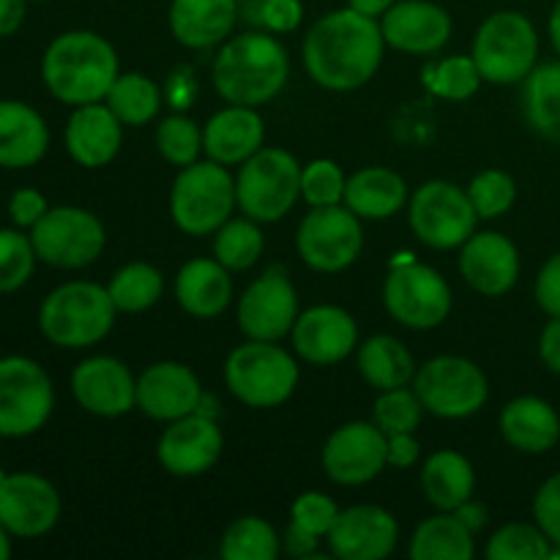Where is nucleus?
Masks as SVG:
<instances>
[{
	"mask_svg": "<svg viewBox=\"0 0 560 560\" xmlns=\"http://www.w3.org/2000/svg\"><path fill=\"white\" fill-rule=\"evenodd\" d=\"M501 432L517 452L541 454L558 443L560 419L545 399L520 397L503 408Z\"/></svg>",
	"mask_w": 560,
	"mask_h": 560,
	"instance_id": "c85d7f7f",
	"label": "nucleus"
},
{
	"mask_svg": "<svg viewBox=\"0 0 560 560\" xmlns=\"http://www.w3.org/2000/svg\"><path fill=\"white\" fill-rule=\"evenodd\" d=\"M260 22L271 31L284 33V31H295L304 16V9H301L299 0H262L260 3Z\"/></svg>",
	"mask_w": 560,
	"mask_h": 560,
	"instance_id": "8fccbe9b",
	"label": "nucleus"
},
{
	"mask_svg": "<svg viewBox=\"0 0 560 560\" xmlns=\"http://www.w3.org/2000/svg\"><path fill=\"white\" fill-rule=\"evenodd\" d=\"M454 514H457V520L470 530V534H476V530H481L487 525L485 506H476V503H470V501H465L463 506L454 509Z\"/></svg>",
	"mask_w": 560,
	"mask_h": 560,
	"instance_id": "13d9d810",
	"label": "nucleus"
},
{
	"mask_svg": "<svg viewBox=\"0 0 560 560\" xmlns=\"http://www.w3.org/2000/svg\"><path fill=\"white\" fill-rule=\"evenodd\" d=\"M162 273L148 262H131L120 268L109 282V295H113L115 310L120 312H142L153 306L162 295Z\"/></svg>",
	"mask_w": 560,
	"mask_h": 560,
	"instance_id": "e433bc0d",
	"label": "nucleus"
},
{
	"mask_svg": "<svg viewBox=\"0 0 560 560\" xmlns=\"http://www.w3.org/2000/svg\"><path fill=\"white\" fill-rule=\"evenodd\" d=\"M156 142H159V151L167 162L180 164V167H189L195 164L197 153H200L202 140H200V131L191 120L186 118H167L156 131Z\"/></svg>",
	"mask_w": 560,
	"mask_h": 560,
	"instance_id": "49530a36",
	"label": "nucleus"
},
{
	"mask_svg": "<svg viewBox=\"0 0 560 560\" xmlns=\"http://www.w3.org/2000/svg\"><path fill=\"white\" fill-rule=\"evenodd\" d=\"M222 454V432L211 416L189 413L175 419L159 441V463L175 476H200Z\"/></svg>",
	"mask_w": 560,
	"mask_h": 560,
	"instance_id": "6ab92c4d",
	"label": "nucleus"
},
{
	"mask_svg": "<svg viewBox=\"0 0 560 560\" xmlns=\"http://www.w3.org/2000/svg\"><path fill=\"white\" fill-rule=\"evenodd\" d=\"M31 230L36 257L55 268L88 266L102 255L107 241L102 222L93 213L71 206L52 208Z\"/></svg>",
	"mask_w": 560,
	"mask_h": 560,
	"instance_id": "f8f14e48",
	"label": "nucleus"
},
{
	"mask_svg": "<svg viewBox=\"0 0 560 560\" xmlns=\"http://www.w3.org/2000/svg\"><path fill=\"white\" fill-rule=\"evenodd\" d=\"M25 20V0H0V38L20 31Z\"/></svg>",
	"mask_w": 560,
	"mask_h": 560,
	"instance_id": "6e6d98bb",
	"label": "nucleus"
},
{
	"mask_svg": "<svg viewBox=\"0 0 560 560\" xmlns=\"http://www.w3.org/2000/svg\"><path fill=\"white\" fill-rule=\"evenodd\" d=\"M421 485H424L432 506H438L441 512H454L474 495L476 474L463 454L438 452L427 459Z\"/></svg>",
	"mask_w": 560,
	"mask_h": 560,
	"instance_id": "2f4dec72",
	"label": "nucleus"
},
{
	"mask_svg": "<svg viewBox=\"0 0 560 560\" xmlns=\"http://www.w3.org/2000/svg\"><path fill=\"white\" fill-rule=\"evenodd\" d=\"M279 556L277 530L260 517H244L222 539L224 560H273Z\"/></svg>",
	"mask_w": 560,
	"mask_h": 560,
	"instance_id": "4c0bfd02",
	"label": "nucleus"
},
{
	"mask_svg": "<svg viewBox=\"0 0 560 560\" xmlns=\"http://www.w3.org/2000/svg\"><path fill=\"white\" fill-rule=\"evenodd\" d=\"M534 514L550 545L560 547V474L541 485L539 495L534 501Z\"/></svg>",
	"mask_w": 560,
	"mask_h": 560,
	"instance_id": "09e8293b",
	"label": "nucleus"
},
{
	"mask_svg": "<svg viewBox=\"0 0 560 560\" xmlns=\"http://www.w3.org/2000/svg\"><path fill=\"white\" fill-rule=\"evenodd\" d=\"M52 383L31 359H0V435L25 438L52 413Z\"/></svg>",
	"mask_w": 560,
	"mask_h": 560,
	"instance_id": "1a4fd4ad",
	"label": "nucleus"
},
{
	"mask_svg": "<svg viewBox=\"0 0 560 560\" xmlns=\"http://www.w3.org/2000/svg\"><path fill=\"white\" fill-rule=\"evenodd\" d=\"M200 381L195 372L175 361H162L142 372L137 381V405L156 421H175L200 408Z\"/></svg>",
	"mask_w": 560,
	"mask_h": 560,
	"instance_id": "412c9836",
	"label": "nucleus"
},
{
	"mask_svg": "<svg viewBox=\"0 0 560 560\" xmlns=\"http://www.w3.org/2000/svg\"><path fill=\"white\" fill-rule=\"evenodd\" d=\"M115 304L109 290L91 282H69L52 290L42 306V331L60 348H88L113 328Z\"/></svg>",
	"mask_w": 560,
	"mask_h": 560,
	"instance_id": "20e7f679",
	"label": "nucleus"
},
{
	"mask_svg": "<svg viewBox=\"0 0 560 560\" xmlns=\"http://www.w3.org/2000/svg\"><path fill=\"white\" fill-rule=\"evenodd\" d=\"M178 304L195 317H217L233 299V282L219 260H191L175 279Z\"/></svg>",
	"mask_w": 560,
	"mask_h": 560,
	"instance_id": "c756f323",
	"label": "nucleus"
},
{
	"mask_svg": "<svg viewBox=\"0 0 560 560\" xmlns=\"http://www.w3.org/2000/svg\"><path fill=\"white\" fill-rule=\"evenodd\" d=\"M476 213L468 191L448 180H430L410 202V228L432 249H454L476 233Z\"/></svg>",
	"mask_w": 560,
	"mask_h": 560,
	"instance_id": "9b49d317",
	"label": "nucleus"
},
{
	"mask_svg": "<svg viewBox=\"0 0 560 560\" xmlns=\"http://www.w3.org/2000/svg\"><path fill=\"white\" fill-rule=\"evenodd\" d=\"M224 377L230 392L249 408H277L293 394L299 366L273 342L252 339L230 353Z\"/></svg>",
	"mask_w": 560,
	"mask_h": 560,
	"instance_id": "423d86ee",
	"label": "nucleus"
},
{
	"mask_svg": "<svg viewBox=\"0 0 560 560\" xmlns=\"http://www.w3.org/2000/svg\"><path fill=\"white\" fill-rule=\"evenodd\" d=\"M235 202V180L219 162H195L184 167L170 197L175 224L189 235H208L222 228Z\"/></svg>",
	"mask_w": 560,
	"mask_h": 560,
	"instance_id": "6e6552de",
	"label": "nucleus"
},
{
	"mask_svg": "<svg viewBox=\"0 0 560 560\" xmlns=\"http://www.w3.org/2000/svg\"><path fill=\"white\" fill-rule=\"evenodd\" d=\"M107 107L120 124L142 126L159 113V91L145 74H124L109 88Z\"/></svg>",
	"mask_w": 560,
	"mask_h": 560,
	"instance_id": "c9c22d12",
	"label": "nucleus"
},
{
	"mask_svg": "<svg viewBox=\"0 0 560 560\" xmlns=\"http://www.w3.org/2000/svg\"><path fill=\"white\" fill-rule=\"evenodd\" d=\"M539 353L545 359V364L560 375V317H552L545 326V331H541Z\"/></svg>",
	"mask_w": 560,
	"mask_h": 560,
	"instance_id": "5fc2aeb1",
	"label": "nucleus"
},
{
	"mask_svg": "<svg viewBox=\"0 0 560 560\" xmlns=\"http://www.w3.org/2000/svg\"><path fill=\"white\" fill-rule=\"evenodd\" d=\"M523 104L539 135L560 140V63H545L525 77Z\"/></svg>",
	"mask_w": 560,
	"mask_h": 560,
	"instance_id": "f704fd0d",
	"label": "nucleus"
},
{
	"mask_svg": "<svg viewBox=\"0 0 560 560\" xmlns=\"http://www.w3.org/2000/svg\"><path fill=\"white\" fill-rule=\"evenodd\" d=\"M301 260L315 271L337 273L348 268L364 246L359 217L342 206L312 208L295 235Z\"/></svg>",
	"mask_w": 560,
	"mask_h": 560,
	"instance_id": "ddd939ff",
	"label": "nucleus"
},
{
	"mask_svg": "<svg viewBox=\"0 0 560 560\" xmlns=\"http://www.w3.org/2000/svg\"><path fill=\"white\" fill-rule=\"evenodd\" d=\"M413 560H470L474 534L457 520V514H441L419 525L410 541Z\"/></svg>",
	"mask_w": 560,
	"mask_h": 560,
	"instance_id": "72a5a7b5",
	"label": "nucleus"
},
{
	"mask_svg": "<svg viewBox=\"0 0 560 560\" xmlns=\"http://www.w3.org/2000/svg\"><path fill=\"white\" fill-rule=\"evenodd\" d=\"M262 120L252 107H238L213 115L202 135L206 153L219 164H238L255 156L262 145Z\"/></svg>",
	"mask_w": 560,
	"mask_h": 560,
	"instance_id": "a878e982",
	"label": "nucleus"
},
{
	"mask_svg": "<svg viewBox=\"0 0 560 560\" xmlns=\"http://www.w3.org/2000/svg\"><path fill=\"white\" fill-rule=\"evenodd\" d=\"M339 509L331 498L320 495V492H306L299 501L293 503V525L295 528L306 530L312 536H328L334 520H337Z\"/></svg>",
	"mask_w": 560,
	"mask_h": 560,
	"instance_id": "de8ad7c7",
	"label": "nucleus"
},
{
	"mask_svg": "<svg viewBox=\"0 0 560 560\" xmlns=\"http://www.w3.org/2000/svg\"><path fill=\"white\" fill-rule=\"evenodd\" d=\"M550 558H560V547H556V550H552Z\"/></svg>",
	"mask_w": 560,
	"mask_h": 560,
	"instance_id": "e2e57ef3",
	"label": "nucleus"
},
{
	"mask_svg": "<svg viewBox=\"0 0 560 560\" xmlns=\"http://www.w3.org/2000/svg\"><path fill=\"white\" fill-rule=\"evenodd\" d=\"M408 200V186L397 173L386 167L359 170L345 184V202L355 217L386 219L394 217Z\"/></svg>",
	"mask_w": 560,
	"mask_h": 560,
	"instance_id": "7c9ffc66",
	"label": "nucleus"
},
{
	"mask_svg": "<svg viewBox=\"0 0 560 560\" xmlns=\"http://www.w3.org/2000/svg\"><path fill=\"white\" fill-rule=\"evenodd\" d=\"M463 277L485 295H501L514 288L520 277L517 246L501 233H474L459 255Z\"/></svg>",
	"mask_w": 560,
	"mask_h": 560,
	"instance_id": "b1692460",
	"label": "nucleus"
},
{
	"mask_svg": "<svg viewBox=\"0 0 560 560\" xmlns=\"http://www.w3.org/2000/svg\"><path fill=\"white\" fill-rule=\"evenodd\" d=\"M421 402L416 392L408 388H392L383 392V397L375 402V424L386 435H399V432H416L421 421Z\"/></svg>",
	"mask_w": 560,
	"mask_h": 560,
	"instance_id": "a18cd8bd",
	"label": "nucleus"
},
{
	"mask_svg": "<svg viewBox=\"0 0 560 560\" xmlns=\"http://www.w3.org/2000/svg\"><path fill=\"white\" fill-rule=\"evenodd\" d=\"M317 541H320V539H317V536L306 534V530L295 528V525H290L288 536H284V547H288L290 556H295V558H310V556H315Z\"/></svg>",
	"mask_w": 560,
	"mask_h": 560,
	"instance_id": "4d7b16f0",
	"label": "nucleus"
},
{
	"mask_svg": "<svg viewBox=\"0 0 560 560\" xmlns=\"http://www.w3.org/2000/svg\"><path fill=\"white\" fill-rule=\"evenodd\" d=\"M49 93L63 104H96L118 80L115 49L91 31H71L49 44L42 63Z\"/></svg>",
	"mask_w": 560,
	"mask_h": 560,
	"instance_id": "f03ea898",
	"label": "nucleus"
},
{
	"mask_svg": "<svg viewBox=\"0 0 560 560\" xmlns=\"http://www.w3.org/2000/svg\"><path fill=\"white\" fill-rule=\"evenodd\" d=\"M235 16H238V0H173L170 27L180 44L206 49L233 31Z\"/></svg>",
	"mask_w": 560,
	"mask_h": 560,
	"instance_id": "bb28decb",
	"label": "nucleus"
},
{
	"mask_svg": "<svg viewBox=\"0 0 560 560\" xmlns=\"http://www.w3.org/2000/svg\"><path fill=\"white\" fill-rule=\"evenodd\" d=\"M299 320V295L284 271H268L238 304L241 331L257 342H277Z\"/></svg>",
	"mask_w": 560,
	"mask_h": 560,
	"instance_id": "dca6fc26",
	"label": "nucleus"
},
{
	"mask_svg": "<svg viewBox=\"0 0 560 560\" xmlns=\"http://www.w3.org/2000/svg\"><path fill=\"white\" fill-rule=\"evenodd\" d=\"M468 197L479 219H495L514 206L517 186L501 170H485V173H479L470 180Z\"/></svg>",
	"mask_w": 560,
	"mask_h": 560,
	"instance_id": "79ce46f5",
	"label": "nucleus"
},
{
	"mask_svg": "<svg viewBox=\"0 0 560 560\" xmlns=\"http://www.w3.org/2000/svg\"><path fill=\"white\" fill-rule=\"evenodd\" d=\"M383 42L386 38L375 16L355 9L334 11L306 33V71L328 91H353L375 77L383 58Z\"/></svg>",
	"mask_w": 560,
	"mask_h": 560,
	"instance_id": "f257e3e1",
	"label": "nucleus"
},
{
	"mask_svg": "<svg viewBox=\"0 0 560 560\" xmlns=\"http://www.w3.org/2000/svg\"><path fill=\"white\" fill-rule=\"evenodd\" d=\"M60 498L36 474L0 476V525L14 536H42L58 523Z\"/></svg>",
	"mask_w": 560,
	"mask_h": 560,
	"instance_id": "f3484780",
	"label": "nucleus"
},
{
	"mask_svg": "<svg viewBox=\"0 0 560 560\" xmlns=\"http://www.w3.org/2000/svg\"><path fill=\"white\" fill-rule=\"evenodd\" d=\"M66 148L82 167H102L113 162L120 148L118 115L102 104H82L66 126Z\"/></svg>",
	"mask_w": 560,
	"mask_h": 560,
	"instance_id": "393cba45",
	"label": "nucleus"
},
{
	"mask_svg": "<svg viewBox=\"0 0 560 560\" xmlns=\"http://www.w3.org/2000/svg\"><path fill=\"white\" fill-rule=\"evenodd\" d=\"M359 370L370 386L381 388V392H392V388H405L416 375V364L410 350L405 348L399 339L381 334L361 345L359 353Z\"/></svg>",
	"mask_w": 560,
	"mask_h": 560,
	"instance_id": "473e14b6",
	"label": "nucleus"
},
{
	"mask_svg": "<svg viewBox=\"0 0 560 560\" xmlns=\"http://www.w3.org/2000/svg\"><path fill=\"white\" fill-rule=\"evenodd\" d=\"M262 252V233L257 224L235 219V222H224L219 228L217 244H213V255L230 271H244V268L255 266L257 257Z\"/></svg>",
	"mask_w": 560,
	"mask_h": 560,
	"instance_id": "58836bf2",
	"label": "nucleus"
},
{
	"mask_svg": "<svg viewBox=\"0 0 560 560\" xmlns=\"http://www.w3.org/2000/svg\"><path fill=\"white\" fill-rule=\"evenodd\" d=\"M388 465V435L377 424L353 421L328 438L323 468L337 485H366Z\"/></svg>",
	"mask_w": 560,
	"mask_h": 560,
	"instance_id": "2eb2a0df",
	"label": "nucleus"
},
{
	"mask_svg": "<svg viewBox=\"0 0 560 560\" xmlns=\"http://www.w3.org/2000/svg\"><path fill=\"white\" fill-rule=\"evenodd\" d=\"M416 459H419V443L413 441V432L388 435V463L394 468H410Z\"/></svg>",
	"mask_w": 560,
	"mask_h": 560,
	"instance_id": "864d4df0",
	"label": "nucleus"
},
{
	"mask_svg": "<svg viewBox=\"0 0 560 560\" xmlns=\"http://www.w3.org/2000/svg\"><path fill=\"white\" fill-rule=\"evenodd\" d=\"M359 328L355 320L339 306H312L299 315L293 326V345L310 364H337L348 359L355 348Z\"/></svg>",
	"mask_w": 560,
	"mask_h": 560,
	"instance_id": "4be33fe9",
	"label": "nucleus"
},
{
	"mask_svg": "<svg viewBox=\"0 0 560 560\" xmlns=\"http://www.w3.org/2000/svg\"><path fill=\"white\" fill-rule=\"evenodd\" d=\"M536 301L550 317H560V252L545 262L536 279Z\"/></svg>",
	"mask_w": 560,
	"mask_h": 560,
	"instance_id": "3c124183",
	"label": "nucleus"
},
{
	"mask_svg": "<svg viewBox=\"0 0 560 560\" xmlns=\"http://www.w3.org/2000/svg\"><path fill=\"white\" fill-rule=\"evenodd\" d=\"M383 301L394 320L408 328H435L452 312V290L430 266L402 262L394 266L383 288Z\"/></svg>",
	"mask_w": 560,
	"mask_h": 560,
	"instance_id": "4468645a",
	"label": "nucleus"
},
{
	"mask_svg": "<svg viewBox=\"0 0 560 560\" xmlns=\"http://www.w3.org/2000/svg\"><path fill=\"white\" fill-rule=\"evenodd\" d=\"M71 392L88 413L107 419L126 413L137 402V383L131 372L118 359L107 355L82 361L71 375Z\"/></svg>",
	"mask_w": 560,
	"mask_h": 560,
	"instance_id": "aec40b11",
	"label": "nucleus"
},
{
	"mask_svg": "<svg viewBox=\"0 0 560 560\" xmlns=\"http://www.w3.org/2000/svg\"><path fill=\"white\" fill-rule=\"evenodd\" d=\"M550 556V539L534 525H506L487 545L490 560H547Z\"/></svg>",
	"mask_w": 560,
	"mask_h": 560,
	"instance_id": "ea45409f",
	"label": "nucleus"
},
{
	"mask_svg": "<svg viewBox=\"0 0 560 560\" xmlns=\"http://www.w3.org/2000/svg\"><path fill=\"white\" fill-rule=\"evenodd\" d=\"M383 38L402 52H438L452 36V16L427 0H405L383 14Z\"/></svg>",
	"mask_w": 560,
	"mask_h": 560,
	"instance_id": "5701e85b",
	"label": "nucleus"
},
{
	"mask_svg": "<svg viewBox=\"0 0 560 560\" xmlns=\"http://www.w3.org/2000/svg\"><path fill=\"white\" fill-rule=\"evenodd\" d=\"M550 36H552V44H556V49L560 55V0H558L556 9H552V14H550Z\"/></svg>",
	"mask_w": 560,
	"mask_h": 560,
	"instance_id": "052dcab7",
	"label": "nucleus"
},
{
	"mask_svg": "<svg viewBox=\"0 0 560 560\" xmlns=\"http://www.w3.org/2000/svg\"><path fill=\"white\" fill-rule=\"evenodd\" d=\"M345 184L348 180H345L339 164L328 162V159H317L301 170V195L312 208L339 206V200H345Z\"/></svg>",
	"mask_w": 560,
	"mask_h": 560,
	"instance_id": "c03bdc74",
	"label": "nucleus"
},
{
	"mask_svg": "<svg viewBox=\"0 0 560 560\" xmlns=\"http://www.w3.org/2000/svg\"><path fill=\"white\" fill-rule=\"evenodd\" d=\"M288 52L273 36L244 33L222 47L213 63L219 96L238 107H257L277 96L288 82Z\"/></svg>",
	"mask_w": 560,
	"mask_h": 560,
	"instance_id": "7ed1b4c3",
	"label": "nucleus"
},
{
	"mask_svg": "<svg viewBox=\"0 0 560 560\" xmlns=\"http://www.w3.org/2000/svg\"><path fill=\"white\" fill-rule=\"evenodd\" d=\"M11 556V545H9V536H5V528L0 525V560H5Z\"/></svg>",
	"mask_w": 560,
	"mask_h": 560,
	"instance_id": "680f3d73",
	"label": "nucleus"
},
{
	"mask_svg": "<svg viewBox=\"0 0 560 560\" xmlns=\"http://www.w3.org/2000/svg\"><path fill=\"white\" fill-rule=\"evenodd\" d=\"M49 131L36 109L0 102V167H31L47 153Z\"/></svg>",
	"mask_w": 560,
	"mask_h": 560,
	"instance_id": "cd10ccee",
	"label": "nucleus"
},
{
	"mask_svg": "<svg viewBox=\"0 0 560 560\" xmlns=\"http://www.w3.org/2000/svg\"><path fill=\"white\" fill-rule=\"evenodd\" d=\"M9 211H11V219H14V224H20V228H33V224L49 211V208H47V200H44L36 189H20L14 197H11Z\"/></svg>",
	"mask_w": 560,
	"mask_h": 560,
	"instance_id": "603ef678",
	"label": "nucleus"
},
{
	"mask_svg": "<svg viewBox=\"0 0 560 560\" xmlns=\"http://www.w3.org/2000/svg\"><path fill=\"white\" fill-rule=\"evenodd\" d=\"M392 5H394V0H350V9L361 11V14H366V16L386 14Z\"/></svg>",
	"mask_w": 560,
	"mask_h": 560,
	"instance_id": "bf43d9fd",
	"label": "nucleus"
},
{
	"mask_svg": "<svg viewBox=\"0 0 560 560\" xmlns=\"http://www.w3.org/2000/svg\"><path fill=\"white\" fill-rule=\"evenodd\" d=\"M36 249L33 241L14 230H0V293L22 288L31 279Z\"/></svg>",
	"mask_w": 560,
	"mask_h": 560,
	"instance_id": "37998d69",
	"label": "nucleus"
},
{
	"mask_svg": "<svg viewBox=\"0 0 560 560\" xmlns=\"http://www.w3.org/2000/svg\"><path fill=\"white\" fill-rule=\"evenodd\" d=\"M413 392L421 408L441 419H465L487 402V377L457 355H438L416 372Z\"/></svg>",
	"mask_w": 560,
	"mask_h": 560,
	"instance_id": "9d476101",
	"label": "nucleus"
},
{
	"mask_svg": "<svg viewBox=\"0 0 560 560\" xmlns=\"http://www.w3.org/2000/svg\"><path fill=\"white\" fill-rule=\"evenodd\" d=\"M301 195V164L279 148H260L241 167L235 197L255 222H277Z\"/></svg>",
	"mask_w": 560,
	"mask_h": 560,
	"instance_id": "0eeeda50",
	"label": "nucleus"
},
{
	"mask_svg": "<svg viewBox=\"0 0 560 560\" xmlns=\"http://www.w3.org/2000/svg\"><path fill=\"white\" fill-rule=\"evenodd\" d=\"M424 82L435 96L452 98V102H463V98H470L476 91H479L481 74L474 55H470V58L457 55V58H448L443 60V63H438L435 69H427Z\"/></svg>",
	"mask_w": 560,
	"mask_h": 560,
	"instance_id": "a19ab883",
	"label": "nucleus"
},
{
	"mask_svg": "<svg viewBox=\"0 0 560 560\" xmlns=\"http://www.w3.org/2000/svg\"><path fill=\"white\" fill-rule=\"evenodd\" d=\"M397 520L381 506H353L337 514L328 545L342 560H383L397 547Z\"/></svg>",
	"mask_w": 560,
	"mask_h": 560,
	"instance_id": "a211bd4d",
	"label": "nucleus"
},
{
	"mask_svg": "<svg viewBox=\"0 0 560 560\" xmlns=\"http://www.w3.org/2000/svg\"><path fill=\"white\" fill-rule=\"evenodd\" d=\"M539 55V36L528 16L517 11H498L479 27L474 42V60L481 80L512 85L534 71Z\"/></svg>",
	"mask_w": 560,
	"mask_h": 560,
	"instance_id": "39448f33",
	"label": "nucleus"
}]
</instances>
